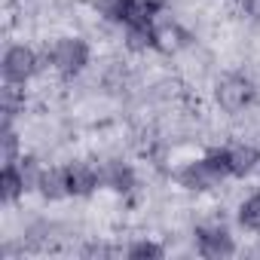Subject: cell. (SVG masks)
<instances>
[{
    "mask_svg": "<svg viewBox=\"0 0 260 260\" xmlns=\"http://www.w3.org/2000/svg\"><path fill=\"white\" fill-rule=\"evenodd\" d=\"M52 64L61 77H77L89 64V46L80 37H64L52 49Z\"/></svg>",
    "mask_w": 260,
    "mask_h": 260,
    "instance_id": "1",
    "label": "cell"
},
{
    "mask_svg": "<svg viewBox=\"0 0 260 260\" xmlns=\"http://www.w3.org/2000/svg\"><path fill=\"white\" fill-rule=\"evenodd\" d=\"M37 74V52L28 46H10L4 55V77L7 83H25Z\"/></svg>",
    "mask_w": 260,
    "mask_h": 260,
    "instance_id": "2",
    "label": "cell"
},
{
    "mask_svg": "<svg viewBox=\"0 0 260 260\" xmlns=\"http://www.w3.org/2000/svg\"><path fill=\"white\" fill-rule=\"evenodd\" d=\"M251 98H254V89L245 77H226L217 86V101L226 113H239L242 107L251 104Z\"/></svg>",
    "mask_w": 260,
    "mask_h": 260,
    "instance_id": "3",
    "label": "cell"
},
{
    "mask_svg": "<svg viewBox=\"0 0 260 260\" xmlns=\"http://www.w3.org/2000/svg\"><path fill=\"white\" fill-rule=\"evenodd\" d=\"M196 245H199V254L211 257V260L233 254V239L223 226H199L196 230Z\"/></svg>",
    "mask_w": 260,
    "mask_h": 260,
    "instance_id": "4",
    "label": "cell"
},
{
    "mask_svg": "<svg viewBox=\"0 0 260 260\" xmlns=\"http://www.w3.org/2000/svg\"><path fill=\"white\" fill-rule=\"evenodd\" d=\"M101 175L86 166V162H77V166H68V193L71 196H89L95 187H98Z\"/></svg>",
    "mask_w": 260,
    "mask_h": 260,
    "instance_id": "5",
    "label": "cell"
},
{
    "mask_svg": "<svg viewBox=\"0 0 260 260\" xmlns=\"http://www.w3.org/2000/svg\"><path fill=\"white\" fill-rule=\"evenodd\" d=\"M162 10V0H125V25H153V19Z\"/></svg>",
    "mask_w": 260,
    "mask_h": 260,
    "instance_id": "6",
    "label": "cell"
},
{
    "mask_svg": "<svg viewBox=\"0 0 260 260\" xmlns=\"http://www.w3.org/2000/svg\"><path fill=\"white\" fill-rule=\"evenodd\" d=\"M25 187H28V175L19 172L16 162H7L4 172H0V199H4V202H16L25 193Z\"/></svg>",
    "mask_w": 260,
    "mask_h": 260,
    "instance_id": "7",
    "label": "cell"
},
{
    "mask_svg": "<svg viewBox=\"0 0 260 260\" xmlns=\"http://www.w3.org/2000/svg\"><path fill=\"white\" fill-rule=\"evenodd\" d=\"M37 187L46 199H61L71 196L68 193V169H46L37 175Z\"/></svg>",
    "mask_w": 260,
    "mask_h": 260,
    "instance_id": "8",
    "label": "cell"
},
{
    "mask_svg": "<svg viewBox=\"0 0 260 260\" xmlns=\"http://www.w3.org/2000/svg\"><path fill=\"white\" fill-rule=\"evenodd\" d=\"M220 178L208 169V162L205 159H199V162H193V166H187L184 172H181V184L187 187V190H208L211 184H217Z\"/></svg>",
    "mask_w": 260,
    "mask_h": 260,
    "instance_id": "9",
    "label": "cell"
},
{
    "mask_svg": "<svg viewBox=\"0 0 260 260\" xmlns=\"http://www.w3.org/2000/svg\"><path fill=\"white\" fill-rule=\"evenodd\" d=\"M101 181L110 187V190H119V193H125V190H132V172H128L125 166H119V162H110L104 172H101Z\"/></svg>",
    "mask_w": 260,
    "mask_h": 260,
    "instance_id": "10",
    "label": "cell"
},
{
    "mask_svg": "<svg viewBox=\"0 0 260 260\" xmlns=\"http://www.w3.org/2000/svg\"><path fill=\"white\" fill-rule=\"evenodd\" d=\"M230 162H233V175L245 178L248 172H254V166L260 162V153L254 147H236L230 150Z\"/></svg>",
    "mask_w": 260,
    "mask_h": 260,
    "instance_id": "11",
    "label": "cell"
},
{
    "mask_svg": "<svg viewBox=\"0 0 260 260\" xmlns=\"http://www.w3.org/2000/svg\"><path fill=\"white\" fill-rule=\"evenodd\" d=\"M125 43H128V49H150V46H156L153 25H128Z\"/></svg>",
    "mask_w": 260,
    "mask_h": 260,
    "instance_id": "12",
    "label": "cell"
},
{
    "mask_svg": "<svg viewBox=\"0 0 260 260\" xmlns=\"http://www.w3.org/2000/svg\"><path fill=\"white\" fill-rule=\"evenodd\" d=\"M153 37H156V49H162V52H175L187 37L175 28V25H166V28H153Z\"/></svg>",
    "mask_w": 260,
    "mask_h": 260,
    "instance_id": "13",
    "label": "cell"
},
{
    "mask_svg": "<svg viewBox=\"0 0 260 260\" xmlns=\"http://www.w3.org/2000/svg\"><path fill=\"white\" fill-rule=\"evenodd\" d=\"M22 83H7L4 86V119H13L19 107H25V95L19 89Z\"/></svg>",
    "mask_w": 260,
    "mask_h": 260,
    "instance_id": "14",
    "label": "cell"
},
{
    "mask_svg": "<svg viewBox=\"0 0 260 260\" xmlns=\"http://www.w3.org/2000/svg\"><path fill=\"white\" fill-rule=\"evenodd\" d=\"M239 220H242V226H248V230H260V193L242 202Z\"/></svg>",
    "mask_w": 260,
    "mask_h": 260,
    "instance_id": "15",
    "label": "cell"
},
{
    "mask_svg": "<svg viewBox=\"0 0 260 260\" xmlns=\"http://www.w3.org/2000/svg\"><path fill=\"white\" fill-rule=\"evenodd\" d=\"M208 162V169L217 175V178H226L233 175V162H230V150H211L208 156H202Z\"/></svg>",
    "mask_w": 260,
    "mask_h": 260,
    "instance_id": "16",
    "label": "cell"
},
{
    "mask_svg": "<svg viewBox=\"0 0 260 260\" xmlns=\"http://www.w3.org/2000/svg\"><path fill=\"white\" fill-rule=\"evenodd\" d=\"M125 254L132 257V260H159L166 251H162V245H156V242H135Z\"/></svg>",
    "mask_w": 260,
    "mask_h": 260,
    "instance_id": "17",
    "label": "cell"
},
{
    "mask_svg": "<svg viewBox=\"0 0 260 260\" xmlns=\"http://www.w3.org/2000/svg\"><path fill=\"white\" fill-rule=\"evenodd\" d=\"M95 7L107 16V19H113V22H122V13H125V0H95Z\"/></svg>",
    "mask_w": 260,
    "mask_h": 260,
    "instance_id": "18",
    "label": "cell"
},
{
    "mask_svg": "<svg viewBox=\"0 0 260 260\" xmlns=\"http://www.w3.org/2000/svg\"><path fill=\"white\" fill-rule=\"evenodd\" d=\"M245 13L260 22V0H245Z\"/></svg>",
    "mask_w": 260,
    "mask_h": 260,
    "instance_id": "19",
    "label": "cell"
}]
</instances>
